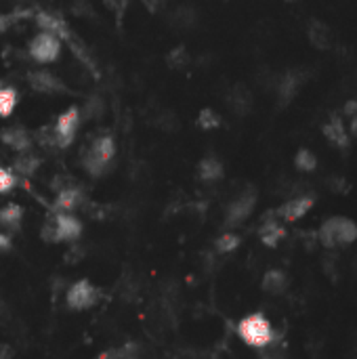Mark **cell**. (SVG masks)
I'll return each instance as SVG.
<instances>
[{"instance_id": "obj_1", "label": "cell", "mask_w": 357, "mask_h": 359, "mask_svg": "<svg viewBox=\"0 0 357 359\" xmlns=\"http://www.w3.org/2000/svg\"><path fill=\"white\" fill-rule=\"evenodd\" d=\"M114 156H116L114 137L112 134H99L91 141V146L82 154V168L91 177L99 179L110 170V166L114 162Z\"/></svg>"}, {"instance_id": "obj_2", "label": "cell", "mask_w": 357, "mask_h": 359, "mask_svg": "<svg viewBox=\"0 0 357 359\" xmlns=\"http://www.w3.org/2000/svg\"><path fill=\"white\" fill-rule=\"evenodd\" d=\"M238 336L252 349H265L273 342V326L263 313H250L240 319L238 324Z\"/></svg>"}, {"instance_id": "obj_3", "label": "cell", "mask_w": 357, "mask_h": 359, "mask_svg": "<svg viewBox=\"0 0 357 359\" xmlns=\"http://www.w3.org/2000/svg\"><path fill=\"white\" fill-rule=\"evenodd\" d=\"M317 240L322 246L334 250L340 246H349L357 240V225L351 219L345 217H332L324 221V225L317 231Z\"/></svg>"}, {"instance_id": "obj_4", "label": "cell", "mask_w": 357, "mask_h": 359, "mask_svg": "<svg viewBox=\"0 0 357 359\" xmlns=\"http://www.w3.org/2000/svg\"><path fill=\"white\" fill-rule=\"evenodd\" d=\"M80 110L76 105L67 107L65 112H61L55 120V124H51V137H53V148L57 150H67L76 139V132L80 128Z\"/></svg>"}, {"instance_id": "obj_5", "label": "cell", "mask_w": 357, "mask_h": 359, "mask_svg": "<svg viewBox=\"0 0 357 359\" xmlns=\"http://www.w3.org/2000/svg\"><path fill=\"white\" fill-rule=\"evenodd\" d=\"M99 297H101V290L89 279H78L65 290V303L74 311H85V309L95 307L99 303Z\"/></svg>"}, {"instance_id": "obj_6", "label": "cell", "mask_w": 357, "mask_h": 359, "mask_svg": "<svg viewBox=\"0 0 357 359\" xmlns=\"http://www.w3.org/2000/svg\"><path fill=\"white\" fill-rule=\"evenodd\" d=\"M61 49H63V42L59 36L51 34V32H40L36 34L30 44H28V55L40 63V65H46V63H53L59 59L61 55Z\"/></svg>"}, {"instance_id": "obj_7", "label": "cell", "mask_w": 357, "mask_h": 359, "mask_svg": "<svg viewBox=\"0 0 357 359\" xmlns=\"http://www.w3.org/2000/svg\"><path fill=\"white\" fill-rule=\"evenodd\" d=\"M256 206V191L252 187H246L240 191L225 210V227H238L242 225Z\"/></svg>"}, {"instance_id": "obj_8", "label": "cell", "mask_w": 357, "mask_h": 359, "mask_svg": "<svg viewBox=\"0 0 357 359\" xmlns=\"http://www.w3.org/2000/svg\"><path fill=\"white\" fill-rule=\"evenodd\" d=\"M309 76H311V71L303 69V67H297V69H290V71H286V74H281L277 78V87H275L279 105H288L297 97L301 87L309 80Z\"/></svg>"}, {"instance_id": "obj_9", "label": "cell", "mask_w": 357, "mask_h": 359, "mask_svg": "<svg viewBox=\"0 0 357 359\" xmlns=\"http://www.w3.org/2000/svg\"><path fill=\"white\" fill-rule=\"evenodd\" d=\"M28 85L40 95H63L67 87L49 69H32L28 74Z\"/></svg>"}, {"instance_id": "obj_10", "label": "cell", "mask_w": 357, "mask_h": 359, "mask_svg": "<svg viewBox=\"0 0 357 359\" xmlns=\"http://www.w3.org/2000/svg\"><path fill=\"white\" fill-rule=\"evenodd\" d=\"M315 204V195L313 193H301V195H295L293 200H288L286 204H281L277 210H275V217L284 219V221H299L301 217L311 210V206Z\"/></svg>"}, {"instance_id": "obj_11", "label": "cell", "mask_w": 357, "mask_h": 359, "mask_svg": "<svg viewBox=\"0 0 357 359\" xmlns=\"http://www.w3.org/2000/svg\"><path fill=\"white\" fill-rule=\"evenodd\" d=\"M51 219L55 223L59 242H76L82 236V223L71 212H55Z\"/></svg>"}, {"instance_id": "obj_12", "label": "cell", "mask_w": 357, "mask_h": 359, "mask_svg": "<svg viewBox=\"0 0 357 359\" xmlns=\"http://www.w3.org/2000/svg\"><path fill=\"white\" fill-rule=\"evenodd\" d=\"M0 141H3L5 146L9 150H13L15 154H26V152H32V148H34V141H32L30 132L19 128V126L5 128L3 132H0Z\"/></svg>"}, {"instance_id": "obj_13", "label": "cell", "mask_w": 357, "mask_h": 359, "mask_svg": "<svg viewBox=\"0 0 357 359\" xmlns=\"http://www.w3.org/2000/svg\"><path fill=\"white\" fill-rule=\"evenodd\" d=\"M85 202V191L78 185H63L57 191L55 198V212H71L76 210L78 206H82Z\"/></svg>"}, {"instance_id": "obj_14", "label": "cell", "mask_w": 357, "mask_h": 359, "mask_svg": "<svg viewBox=\"0 0 357 359\" xmlns=\"http://www.w3.org/2000/svg\"><path fill=\"white\" fill-rule=\"evenodd\" d=\"M227 105L234 114L238 116H246L252 110V93L248 87L244 85H236L229 93H227Z\"/></svg>"}, {"instance_id": "obj_15", "label": "cell", "mask_w": 357, "mask_h": 359, "mask_svg": "<svg viewBox=\"0 0 357 359\" xmlns=\"http://www.w3.org/2000/svg\"><path fill=\"white\" fill-rule=\"evenodd\" d=\"M288 275H286L281 269H269L265 275H263V281H261V288L267 292V295H273V297H279L288 290Z\"/></svg>"}, {"instance_id": "obj_16", "label": "cell", "mask_w": 357, "mask_h": 359, "mask_svg": "<svg viewBox=\"0 0 357 359\" xmlns=\"http://www.w3.org/2000/svg\"><path fill=\"white\" fill-rule=\"evenodd\" d=\"M95 359H143V344L128 340L124 344L112 347L103 353H99Z\"/></svg>"}, {"instance_id": "obj_17", "label": "cell", "mask_w": 357, "mask_h": 359, "mask_svg": "<svg viewBox=\"0 0 357 359\" xmlns=\"http://www.w3.org/2000/svg\"><path fill=\"white\" fill-rule=\"evenodd\" d=\"M273 217H275V212H273V214H267V217L263 219L261 229H259V238H261V242H263L265 246H269V248L277 246V244H279V240L286 236L284 227H281V225H279V221H275Z\"/></svg>"}, {"instance_id": "obj_18", "label": "cell", "mask_w": 357, "mask_h": 359, "mask_svg": "<svg viewBox=\"0 0 357 359\" xmlns=\"http://www.w3.org/2000/svg\"><path fill=\"white\" fill-rule=\"evenodd\" d=\"M21 223H24V206L21 204H15V202H9L0 208V225L9 231H19L21 229Z\"/></svg>"}, {"instance_id": "obj_19", "label": "cell", "mask_w": 357, "mask_h": 359, "mask_svg": "<svg viewBox=\"0 0 357 359\" xmlns=\"http://www.w3.org/2000/svg\"><path fill=\"white\" fill-rule=\"evenodd\" d=\"M223 177V164L217 160V158H204L200 160L198 164V179L204 181V183H217L219 179Z\"/></svg>"}, {"instance_id": "obj_20", "label": "cell", "mask_w": 357, "mask_h": 359, "mask_svg": "<svg viewBox=\"0 0 357 359\" xmlns=\"http://www.w3.org/2000/svg\"><path fill=\"white\" fill-rule=\"evenodd\" d=\"M309 40L317 46V49H330L334 44V34L332 30L322 24V21H311L309 26Z\"/></svg>"}, {"instance_id": "obj_21", "label": "cell", "mask_w": 357, "mask_h": 359, "mask_svg": "<svg viewBox=\"0 0 357 359\" xmlns=\"http://www.w3.org/2000/svg\"><path fill=\"white\" fill-rule=\"evenodd\" d=\"M171 24L179 30H189L198 24V13L193 11V7H179L173 17H171Z\"/></svg>"}, {"instance_id": "obj_22", "label": "cell", "mask_w": 357, "mask_h": 359, "mask_svg": "<svg viewBox=\"0 0 357 359\" xmlns=\"http://www.w3.org/2000/svg\"><path fill=\"white\" fill-rule=\"evenodd\" d=\"M17 107V91L13 87H0V118H11Z\"/></svg>"}, {"instance_id": "obj_23", "label": "cell", "mask_w": 357, "mask_h": 359, "mask_svg": "<svg viewBox=\"0 0 357 359\" xmlns=\"http://www.w3.org/2000/svg\"><path fill=\"white\" fill-rule=\"evenodd\" d=\"M40 166V160L32 154V152H26V154H19V158L15 160V170L24 177H30L38 170Z\"/></svg>"}, {"instance_id": "obj_24", "label": "cell", "mask_w": 357, "mask_h": 359, "mask_svg": "<svg viewBox=\"0 0 357 359\" xmlns=\"http://www.w3.org/2000/svg\"><path fill=\"white\" fill-rule=\"evenodd\" d=\"M326 137L330 139V143H334V146L338 148H347L349 146V141H347V132L342 128V124L338 120H332L326 128H324Z\"/></svg>"}, {"instance_id": "obj_25", "label": "cell", "mask_w": 357, "mask_h": 359, "mask_svg": "<svg viewBox=\"0 0 357 359\" xmlns=\"http://www.w3.org/2000/svg\"><path fill=\"white\" fill-rule=\"evenodd\" d=\"M198 126L202 128V130H214V128H219L221 126V116L214 112V110H210V107H204V110H200V114H198Z\"/></svg>"}, {"instance_id": "obj_26", "label": "cell", "mask_w": 357, "mask_h": 359, "mask_svg": "<svg viewBox=\"0 0 357 359\" xmlns=\"http://www.w3.org/2000/svg\"><path fill=\"white\" fill-rule=\"evenodd\" d=\"M240 242L242 240H240L238 234L227 231V234H223V236L217 238V242H214V248H217V252H221V254H229V252H234L240 246Z\"/></svg>"}, {"instance_id": "obj_27", "label": "cell", "mask_w": 357, "mask_h": 359, "mask_svg": "<svg viewBox=\"0 0 357 359\" xmlns=\"http://www.w3.org/2000/svg\"><path fill=\"white\" fill-rule=\"evenodd\" d=\"M166 61H168L171 67L183 69V67H187V63H189V53H187L185 46H177V49H173V51L168 53Z\"/></svg>"}, {"instance_id": "obj_28", "label": "cell", "mask_w": 357, "mask_h": 359, "mask_svg": "<svg viewBox=\"0 0 357 359\" xmlns=\"http://www.w3.org/2000/svg\"><path fill=\"white\" fill-rule=\"evenodd\" d=\"M295 164H297V168H299V170H303V173H311V170H315L317 160H315L313 152H309V150H301V152L297 154V158H295Z\"/></svg>"}, {"instance_id": "obj_29", "label": "cell", "mask_w": 357, "mask_h": 359, "mask_svg": "<svg viewBox=\"0 0 357 359\" xmlns=\"http://www.w3.org/2000/svg\"><path fill=\"white\" fill-rule=\"evenodd\" d=\"M103 5H105V9L116 19H122L124 13H126V9H128V5H130V0H103Z\"/></svg>"}, {"instance_id": "obj_30", "label": "cell", "mask_w": 357, "mask_h": 359, "mask_svg": "<svg viewBox=\"0 0 357 359\" xmlns=\"http://www.w3.org/2000/svg\"><path fill=\"white\" fill-rule=\"evenodd\" d=\"M15 185H17V177L11 170H7L5 166H0V193L11 191Z\"/></svg>"}, {"instance_id": "obj_31", "label": "cell", "mask_w": 357, "mask_h": 359, "mask_svg": "<svg viewBox=\"0 0 357 359\" xmlns=\"http://www.w3.org/2000/svg\"><path fill=\"white\" fill-rule=\"evenodd\" d=\"M71 13H74L76 17H87V15L93 17L95 15L89 0H74V5H71Z\"/></svg>"}, {"instance_id": "obj_32", "label": "cell", "mask_w": 357, "mask_h": 359, "mask_svg": "<svg viewBox=\"0 0 357 359\" xmlns=\"http://www.w3.org/2000/svg\"><path fill=\"white\" fill-rule=\"evenodd\" d=\"M40 236H42V240L49 242V244H57V242H59L53 219H46V221H44V225H42V229H40Z\"/></svg>"}, {"instance_id": "obj_33", "label": "cell", "mask_w": 357, "mask_h": 359, "mask_svg": "<svg viewBox=\"0 0 357 359\" xmlns=\"http://www.w3.org/2000/svg\"><path fill=\"white\" fill-rule=\"evenodd\" d=\"M85 114H87V118H89V120H93V118L101 116V114H103V101H101V99H97V97L89 99V101H87V107H85Z\"/></svg>"}, {"instance_id": "obj_34", "label": "cell", "mask_w": 357, "mask_h": 359, "mask_svg": "<svg viewBox=\"0 0 357 359\" xmlns=\"http://www.w3.org/2000/svg\"><path fill=\"white\" fill-rule=\"evenodd\" d=\"M17 19H21V15L17 17V13H13V15H3V13H0V34H5L7 30H11Z\"/></svg>"}, {"instance_id": "obj_35", "label": "cell", "mask_w": 357, "mask_h": 359, "mask_svg": "<svg viewBox=\"0 0 357 359\" xmlns=\"http://www.w3.org/2000/svg\"><path fill=\"white\" fill-rule=\"evenodd\" d=\"M166 3H168V0H141V5L146 7L150 13H158Z\"/></svg>"}, {"instance_id": "obj_36", "label": "cell", "mask_w": 357, "mask_h": 359, "mask_svg": "<svg viewBox=\"0 0 357 359\" xmlns=\"http://www.w3.org/2000/svg\"><path fill=\"white\" fill-rule=\"evenodd\" d=\"M261 359H286V353H284V349H277V347H275V349L265 347Z\"/></svg>"}, {"instance_id": "obj_37", "label": "cell", "mask_w": 357, "mask_h": 359, "mask_svg": "<svg viewBox=\"0 0 357 359\" xmlns=\"http://www.w3.org/2000/svg\"><path fill=\"white\" fill-rule=\"evenodd\" d=\"M328 187H330L332 191H347V181L340 179V177H332V179L328 181Z\"/></svg>"}, {"instance_id": "obj_38", "label": "cell", "mask_w": 357, "mask_h": 359, "mask_svg": "<svg viewBox=\"0 0 357 359\" xmlns=\"http://www.w3.org/2000/svg\"><path fill=\"white\" fill-rule=\"evenodd\" d=\"M15 349L7 342H0V359H13Z\"/></svg>"}, {"instance_id": "obj_39", "label": "cell", "mask_w": 357, "mask_h": 359, "mask_svg": "<svg viewBox=\"0 0 357 359\" xmlns=\"http://www.w3.org/2000/svg\"><path fill=\"white\" fill-rule=\"evenodd\" d=\"M345 114H347L349 118H355V116H357V99H349V101L345 103Z\"/></svg>"}, {"instance_id": "obj_40", "label": "cell", "mask_w": 357, "mask_h": 359, "mask_svg": "<svg viewBox=\"0 0 357 359\" xmlns=\"http://www.w3.org/2000/svg\"><path fill=\"white\" fill-rule=\"evenodd\" d=\"M9 248H11V238L5 231H0V252H5Z\"/></svg>"}, {"instance_id": "obj_41", "label": "cell", "mask_w": 357, "mask_h": 359, "mask_svg": "<svg viewBox=\"0 0 357 359\" xmlns=\"http://www.w3.org/2000/svg\"><path fill=\"white\" fill-rule=\"evenodd\" d=\"M351 132L353 134H357V116L353 118V122H351Z\"/></svg>"}, {"instance_id": "obj_42", "label": "cell", "mask_w": 357, "mask_h": 359, "mask_svg": "<svg viewBox=\"0 0 357 359\" xmlns=\"http://www.w3.org/2000/svg\"><path fill=\"white\" fill-rule=\"evenodd\" d=\"M3 313H5V303H3V299H0V317H3Z\"/></svg>"}, {"instance_id": "obj_43", "label": "cell", "mask_w": 357, "mask_h": 359, "mask_svg": "<svg viewBox=\"0 0 357 359\" xmlns=\"http://www.w3.org/2000/svg\"><path fill=\"white\" fill-rule=\"evenodd\" d=\"M286 3H293V0H286Z\"/></svg>"}, {"instance_id": "obj_44", "label": "cell", "mask_w": 357, "mask_h": 359, "mask_svg": "<svg viewBox=\"0 0 357 359\" xmlns=\"http://www.w3.org/2000/svg\"><path fill=\"white\" fill-rule=\"evenodd\" d=\"M212 359H219V357H212Z\"/></svg>"}]
</instances>
